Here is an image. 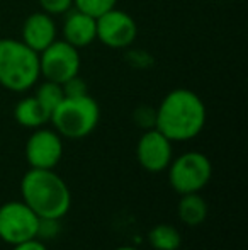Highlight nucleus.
Segmentation results:
<instances>
[{
	"instance_id": "24",
	"label": "nucleus",
	"mask_w": 248,
	"mask_h": 250,
	"mask_svg": "<svg viewBox=\"0 0 248 250\" xmlns=\"http://www.w3.org/2000/svg\"><path fill=\"white\" fill-rule=\"evenodd\" d=\"M114 250H138V249L131 247V245H123V247H117V249H114Z\"/></svg>"
},
{
	"instance_id": "22",
	"label": "nucleus",
	"mask_w": 248,
	"mask_h": 250,
	"mask_svg": "<svg viewBox=\"0 0 248 250\" xmlns=\"http://www.w3.org/2000/svg\"><path fill=\"white\" fill-rule=\"evenodd\" d=\"M126 60H128V63L131 66H134V68H141V70L148 68V66L153 63L152 56L143 50H129L128 53H126Z\"/></svg>"
},
{
	"instance_id": "23",
	"label": "nucleus",
	"mask_w": 248,
	"mask_h": 250,
	"mask_svg": "<svg viewBox=\"0 0 248 250\" xmlns=\"http://www.w3.org/2000/svg\"><path fill=\"white\" fill-rule=\"evenodd\" d=\"M12 250H48V247L44 245V242L39 240V238H31V240L12 245Z\"/></svg>"
},
{
	"instance_id": "18",
	"label": "nucleus",
	"mask_w": 248,
	"mask_h": 250,
	"mask_svg": "<svg viewBox=\"0 0 248 250\" xmlns=\"http://www.w3.org/2000/svg\"><path fill=\"white\" fill-rule=\"evenodd\" d=\"M60 220L58 218H39V225H38V233L36 238L41 242H50L60 235Z\"/></svg>"
},
{
	"instance_id": "16",
	"label": "nucleus",
	"mask_w": 248,
	"mask_h": 250,
	"mask_svg": "<svg viewBox=\"0 0 248 250\" xmlns=\"http://www.w3.org/2000/svg\"><path fill=\"white\" fill-rule=\"evenodd\" d=\"M34 97L41 102V105H43V107L46 109L51 116L53 109L57 107L63 99H65V94H63V87L60 85V83L44 80V82H41L39 85H38Z\"/></svg>"
},
{
	"instance_id": "12",
	"label": "nucleus",
	"mask_w": 248,
	"mask_h": 250,
	"mask_svg": "<svg viewBox=\"0 0 248 250\" xmlns=\"http://www.w3.org/2000/svg\"><path fill=\"white\" fill-rule=\"evenodd\" d=\"M63 40L76 50L87 48L97 40V19L82 10L70 9L63 21Z\"/></svg>"
},
{
	"instance_id": "1",
	"label": "nucleus",
	"mask_w": 248,
	"mask_h": 250,
	"mask_svg": "<svg viewBox=\"0 0 248 250\" xmlns=\"http://www.w3.org/2000/svg\"><path fill=\"white\" fill-rule=\"evenodd\" d=\"M208 111L201 97L189 89H173L156 107L155 128L170 142H191L204 129Z\"/></svg>"
},
{
	"instance_id": "9",
	"label": "nucleus",
	"mask_w": 248,
	"mask_h": 250,
	"mask_svg": "<svg viewBox=\"0 0 248 250\" xmlns=\"http://www.w3.org/2000/svg\"><path fill=\"white\" fill-rule=\"evenodd\" d=\"M26 160L31 168H55L63 157V140L55 129H34L26 143Z\"/></svg>"
},
{
	"instance_id": "2",
	"label": "nucleus",
	"mask_w": 248,
	"mask_h": 250,
	"mask_svg": "<svg viewBox=\"0 0 248 250\" xmlns=\"http://www.w3.org/2000/svg\"><path fill=\"white\" fill-rule=\"evenodd\" d=\"M20 194L39 218L61 220L72 208V192L53 168H29L20 181Z\"/></svg>"
},
{
	"instance_id": "5",
	"label": "nucleus",
	"mask_w": 248,
	"mask_h": 250,
	"mask_svg": "<svg viewBox=\"0 0 248 250\" xmlns=\"http://www.w3.org/2000/svg\"><path fill=\"white\" fill-rule=\"evenodd\" d=\"M167 168L170 186L179 194L202 191L212 175L211 160L201 151H186L180 157L172 158Z\"/></svg>"
},
{
	"instance_id": "11",
	"label": "nucleus",
	"mask_w": 248,
	"mask_h": 250,
	"mask_svg": "<svg viewBox=\"0 0 248 250\" xmlns=\"http://www.w3.org/2000/svg\"><path fill=\"white\" fill-rule=\"evenodd\" d=\"M57 40L58 29L53 16L39 10V12L27 16V19L24 21L22 31H20V41L27 44L31 50L41 53Z\"/></svg>"
},
{
	"instance_id": "3",
	"label": "nucleus",
	"mask_w": 248,
	"mask_h": 250,
	"mask_svg": "<svg viewBox=\"0 0 248 250\" xmlns=\"http://www.w3.org/2000/svg\"><path fill=\"white\" fill-rule=\"evenodd\" d=\"M39 79V53L20 40L0 38V85L22 94L33 89Z\"/></svg>"
},
{
	"instance_id": "15",
	"label": "nucleus",
	"mask_w": 248,
	"mask_h": 250,
	"mask_svg": "<svg viewBox=\"0 0 248 250\" xmlns=\"http://www.w3.org/2000/svg\"><path fill=\"white\" fill-rule=\"evenodd\" d=\"M148 242L155 250H179L182 245V235L173 225L160 223L150 230Z\"/></svg>"
},
{
	"instance_id": "7",
	"label": "nucleus",
	"mask_w": 248,
	"mask_h": 250,
	"mask_svg": "<svg viewBox=\"0 0 248 250\" xmlns=\"http://www.w3.org/2000/svg\"><path fill=\"white\" fill-rule=\"evenodd\" d=\"M39 72L44 80L65 83L80 72V53L65 40H57L39 53Z\"/></svg>"
},
{
	"instance_id": "17",
	"label": "nucleus",
	"mask_w": 248,
	"mask_h": 250,
	"mask_svg": "<svg viewBox=\"0 0 248 250\" xmlns=\"http://www.w3.org/2000/svg\"><path fill=\"white\" fill-rule=\"evenodd\" d=\"M117 5V0H73V9L82 10L92 17H100Z\"/></svg>"
},
{
	"instance_id": "21",
	"label": "nucleus",
	"mask_w": 248,
	"mask_h": 250,
	"mask_svg": "<svg viewBox=\"0 0 248 250\" xmlns=\"http://www.w3.org/2000/svg\"><path fill=\"white\" fill-rule=\"evenodd\" d=\"M63 87V94L65 97H80V96H87V83L83 79H80L78 75L73 77V79L66 80L65 83H61Z\"/></svg>"
},
{
	"instance_id": "6",
	"label": "nucleus",
	"mask_w": 248,
	"mask_h": 250,
	"mask_svg": "<svg viewBox=\"0 0 248 250\" xmlns=\"http://www.w3.org/2000/svg\"><path fill=\"white\" fill-rule=\"evenodd\" d=\"M39 216L24 201H9L0 206V238L9 245L36 238Z\"/></svg>"
},
{
	"instance_id": "10",
	"label": "nucleus",
	"mask_w": 248,
	"mask_h": 250,
	"mask_svg": "<svg viewBox=\"0 0 248 250\" xmlns=\"http://www.w3.org/2000/svg\"><path fill=\"white\" fill-rule=\"evenodd\" d=\"M136 158L145 170L153 174L167 170L173 158L172 142L156 128L146 129L136 145Z\"/></svg>"
},
{
	"instance_id": "14",
	"label": "nucleus",
	"mask_w": 248,
	"mask_h": 250,
	"mask_svg": "<svg viewBox=\"0 0 248 250\" xmlns=\"http://www.w3.org/2000/svg\"><path fill=\"white\" fill-rule=\"evenodd\" d=\"M179 218L187 227H199L204 223L208 218V203L204 201L199 192H191V194H182V199L179 201Z\"/></svg>"
},
{
	"instance_id": "13",
	"label": "nucleus",
	"mask_w": 248,
	"mask_h": 250,
	"mask_svg": "<svg viewBox=\"0 0 248 250\" xmlns=\"http://www.w3.org/2000/svg\"><path fill=\"white\" fill-rule=\"evenodd\" d=\"M14 118L24 128L38 129L50 123V112L41 105V102L36 97L31 96L17 102L16 109H14Z\"/></svg>"
},
{
	"instance_id": "19",
	"label": "nucleus",
	"mask_w": 248,
	"mask_h": 250,
	"mask_svg": "<svg viewBox=\"0 0 248 250\" xmlns=\"http://www.w3.org/2000/svg\"><path fill=\"white\" fill-rule=\"evenodd\" d=\"M133 121L138 128L141 129H152L155 128V121H156V109L152 105H139L134 109L133 112Z\"/></svg>"
},
{
	"instance_id": "20",
	"label": "nucleus",
	"mask_w": 248,
	"mask_h": 250,
	"mask_svg": "<svg viewBox=\"0 0 248 250\" xmlns=\"http://www.w3.org/2000/svg\"><path fill=\"white\" fill-rule=\"evenodd\" d=\"M43 12L50 16H65L70 9H73V0H38Z\"/></svg>"
},
{
	"instance_id": "4",
	"label": "nucleus",
	"mask_w": 248,
	"mask_h": 250,
	"mask_svg": "<svg viewBox=\"0 0 248 250\" xmlns=\"http://www.w3.org/2000/svg\"><path fill=\"white\" fill-rule=\"evenodd\" d=\"M100 119L99 104L94 97H65L50 116V123L60 136L80 140L97 128Z\"/></svg>"
},
{
	"instance_id": "8",
	"label": "nucleus",
	"mask_w": 248,
	"mask_h": 250,
	"mask_svg": "<svg viewBox=\"0 0 248 250\" xmlns=\"http://www.w3.org/2000/svg\"><path fill=\"white\" fill-rule=\"evenodd\" d=\"M138 38L136 21L128 12L111 9L97 17V40L111 50H128Z\"/></svg>"
}]
</instances>
